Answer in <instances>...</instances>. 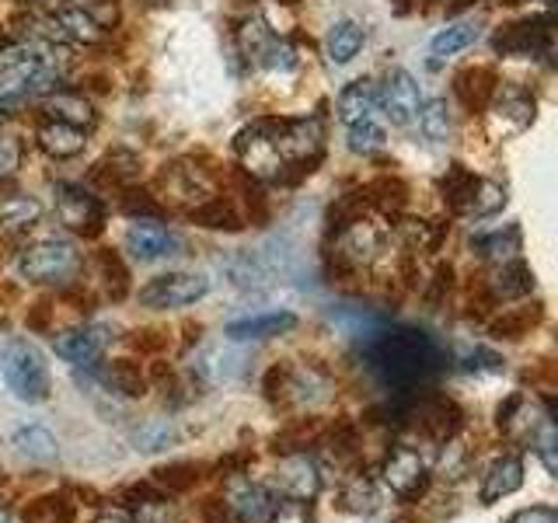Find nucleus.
<instances>
[{
	"label": "nucleus",
	"mask_w": 558,
	"mask_h": 523,
	"mask_svg": "<svg viewBox=\"0 0 558 523\" xmlns=\"http://www.w3.org/2000/svg\"><path fill=\"white\" fill-rule=\"evenodd\" d=\"M57 217L66 231L81 238H98L105 227V206L84 185H57Z\"/></svg>",
	"instance_id": "obj_8"
},
{
	"label": "nucleus",
	"mask_w": 558,
	"mask_h": 523,
	"mask_svg": "<svg viewBox=\"0 0 558 523\" xmlns=\"http://www.w3.org/2000/svg\"><path fill=\"white\" fill-rule=\"evenodd\" d=\"M74 8H81L84 14H92L105 32H109L116 25V17H119V4H116V0H77Z\"/></svg>",
	"instance_id": "obj_45"
},
{
	"label": "nucleus",
	"mask_w": 558,
	"mask_h": 523,
	"mask_svg": "<svg viewBox=\"0 0 558 523\" xmlns=\"http://www.w3.org/2000/svg\"><path fill=\"white\" fill-rule=\"evenodd\" d=\"M136 339H130L136 349H144V353H157V349L168 345V336L165 331H154V328H144V331H133Z\"/></svg>",
	"instance_id": "obj_50"
},
{
	"label": "nucleus",
	"mask_w": 558,
	"mask_h": 523,
	"mask_svg": "<svg viewBox=\"0 0 558 523\" xmlns=\"http://www.w3.org/2000/svg\"><path fill=\"white\" fill-rule=\"evenodd\" d=\"M405 192H409L405 182L395 179V174H384V179H377L371 188L363 192V196H374L384 209H395V214H398V209L405 206Z\"/></svg>",
	"instance_id": "obj_41"
},
{
	"label": "nucleus",
	"mask_w": 558,
	"mask_h": 523,
	"mask_svg": "<svg viewBox=\"0 0 558 523\" xmlns=\"http://www.w3.org/2000/svg\"><path fill=\"white\" fill-rule=\"evenodd\" d=\"M345 136H349V150L353 154H377L384 150V130L377 122H356V126H345Z\"/></svg>",
	"instance_id": "obj_40"
},
{
	"label": "nucleus",
	"mask_w": 558,
	"mask_h": 523,
	"mask_svg": "<svg viewBox=\"0 0 558 523\" xmlns=\"http://www.w3.org/2000/svg\"><path fill=\"white\" fill-rule=\"evenodd\" d=\"M496 87H499V81L488 66H468L464 74H458V81H453V92H458V98L468 105V109H488Z\"/></svg>",
	"instance_id": "obj_26"
},
{
	"label": "nucleus",
	"mask_w": 558,
	"mask_h": 523,
	"mask_svg": "<svg viewBox=\"0 0 558 523\" xmlns=\"http://www.w3.org/2000/svg\"><path fill=\"white\" fill-rule=\"evenodd\" d=\"M133 440H136V450H144V453H154V450H161L174 440V429L165 423V418H157V423H147V426H140L133 433Z\"/></svg>",
	"instance_id": "obj_43"
},
{
	"label": "nucleus",
	"mask_w": 558,
	"mask_h": 523,
	"mask_svg": "<svg viewBox=\"0 0 558 523\" xmlns=\"http://www.w3.org/2000/svg\"><path fill=\"white\" fill-rule=\"evenodd\" d=\"M322 418H296V423L283 426L272 436V450L276 453H307L311 447H322V436H325Z\"/></svg>",
	"instance_id": "obj_25"
},
{
	"label": "nucleus",
	"mask_w": 558,
	"mask_h": 523,
	"mask_svg": "<svg viewBox=\"0 0 558 523\" xmlns=\"http://www.w3.org/2000/svg\"><path fill=\"white\" fill-rule=\"evenodd\" d=\"M482 290L488 301H517L534 290V272L520 258L496 262V269L482 276Z\"/></svg>",
	"instance_id": "obj_16"
},
{
	"label": "nucleus",
	"mask_w": 558,
	"mask_h": 523,
	"mask_svg": "<svg viewBox=\"0 0 558 523\" xmlns=\"http://www.w3.org/2000/svg\"><path fill=\"white\" fill-rule=\"evenodd\" d=\"M377 98H380L384 115H388L395 126H412L418 109H423V92H418V84L409 70H401V66L388 70V77H384V87L377 92Z\"/></svg>",
	"instance_id": "obj_11"
},
{
	"label": "nucleus",
	"mask_w": 558,
	"mask_h": 523,
	"mask_svg": "<svg viewBox=\"0 0 558 523\" xmlns=\"http://www.w3.org/2000/svg\"><path fill=\"white\" fill-rule=\"evenodd\" d=\"M475 185H478V179L468 168H461V165H453L444 174L440 188H444V199H447V206L453 209V214H468V209H471V196H475Z\"/></svg>",
	"instance_id": "obj_35"
},
{
	"label": "nucleus",
	"mask_w": 558,
	"mask_h": 523,
	"mask_svg": "<svg viewBox=\"0 0 558 523\" xmlns=\"http://www.w3.org/2000/svg\"><path fill=\"white\" fill-rule=\"evenodd\" d=\"M189 217H192V223L209 227V231H241L238 209L231 203H223V199H206L199 206H192Z\"/></svg>",
	"instance_id": "obj_34"
},
{
	"label": "nucleus",
	"mask_w": 558,
	"mask_h": 523,
	"mask_svg": "<svg viewBox=\"0 0 558 523\" xmlns=\"http://www.w3.org/2000/svg\"><path fill=\"white\" fill-rule=\"evenodd\" d=\"M482 35V22L478 17H458V22L444 25L440 32L429 39V52L433 57H453V52H464L468 46H475Z\"/></svg>",
	"instance_id": "obj_24"
},
{
	"label": "nucleus",
	"mask_w": 558,
	"mask_h": 523,
	"mask_svg": "<svg viewBox=\"0 0 558 523\" xmlns=\"http://www.w3.org/2000/svg\"><path fill=\"white\" fill-rule=\"evenodd\" d=\"M541 318H545V307L541 304H520V307H502V314H496L493 321H488V331H493L496 339H523L531 336V328L541 325Z\"/></svg>",
	"instance_id": "obj_21"
},
{
	"label": "nucleus",
	"mask_w": 558,
	"mask_h": 523,
	"mask_svg": "<svg viewBox=\"0 0 558 523\" xmlns=\"http://www.w3.org/2000/svg\"><path fill=\"white\" fill-rule=\"evenodd\" d=\"M488 105H493V115L502 126V133H520L534 122V98L523 87H496Z\"/></svg>",
	"instance_id": "obj_17"
},
{
	"label": "nucleus",
	"mask_w": 558,
	"mask_h": 523,
	"mask_svg": "<svg viewBox=\"0 0 558 523\" xmlns=\"http://www.w3.org/2000/svg\"><path fill=\"white\" fill-rule=\"evenodd\" d=\"M0 374H4V384L11 388V394L17 401H28V405H39V401H46L52 391L46 356L25 339H11L4 349H0Z\"/></svg>",
	"instance_id": "obj_3"
},
{
	"label": "nucleus",
	"mask_w": 558,
	"mask_h": 523,
	"mask_svg": "<svg viewBox=\"0 0 558 523\" xmlns=\"http://www.w3.org/2000/svg\"><path fill=\"white\" fill-rule=\"evenodd\" d=\"M112 342L109 325H84L70 328L63 336H57V356L74 363V366H95L105 353V345Z\"/></svg>",
	"instance_id": "obj_14"
},
{
	"label": "nucleus",
	"mask_w": 558,
	"mask_h": 523,
	"mask_svg": "<svg viewBox=\"0 0 558 523\" xmlns=\"http://www.w3.org/2000/svg\"><path fill=\"white\" fill-rule=\"evenodd\" d=\"M502 203H506V192H502V185L478 179V185H475V196H471V209H468V217H488V214H496V209H502Z\"/></svg>",
	"instance_id": "obj_42"
},
{
	"label": "nucleus",
	"mask_w": 558,
	"mask_h": 523,
	"mask_svg": "<svg viewBox=\"0 0 558 523\" xmlns=\"http://www.w3.org/2000/svg\"><path fill=\"white\" fill-rule=\"evenodd\" d=\"M0 523H11V513L8 510H0Z\"/></svg>",
	"instance_id": "obj_54"
},
{
	"label": "nucleus",
	"mask_w": 558,
	"mask_h": 523,
	"mask_svg": "<svg viewBox=\"0 0 558 523\" xmlns=\"http://www.w3.org/2000/svg\"><path fill=\"white\" fill-rule=\"evenodd\" d=\"M57 25H60V35L63 42H77V46H95L105 39V28L95 22L92 14H84L81 8H63L57 14Z\"/></svg>",
	"instance_id": "obj_31"
},
{
	"label": "nucleus",
	"mask_w": 558,
	"mask_h": 523,
	"mask_svg": "<svg viewBox=\"0 0 558 523\" xmlns=\"http://www.w3.org/2000/svg\"><path fill=\"white\" fill-rule=\"evenodd\" d=\"M92 523H133V520H130V513H119V510H112V513H101V516H95Z\"/></svg>",
	"instance_id": "obj_53"
},
{
	"label": "nucleus",
	"mask_w": 558,
	"mask_h": 523,
	"mask_svg": "<svg viewBox=\"0 0 558 523\" xmlns=\"http://www.w3.org/2000/svg\"><path fill=\"white\" fill-rule=\"evenodd\" d=\"M122 209H126L130 217H136V220H144V217H150V220H157L161 217V206H157L144 188H126V196H122Z\"/></svg>",
	"instance_id": "obj_44"
},
{
	"label": "nucleus",
	"mask_w": 558,
	"mask_h": 523,
	"mask_svg": "<svg viewBox=\"0 0 558 523\" xmlns=\"http://www.w3.org/2000/svg\"><path fill=\"white\" fill-rule=\"evenodd\" d=\"M126 248L140 258V262H157V258H171L182 252V238L168 231L165 223H157L150 217L133 220L126 231Z\"/></svg>",
	"instance_id": "obj_13"
},
{
	"label": "nucleus",
	"mask_w": 558,
	"mask_h": 523,
	"mask_svg": "<svg viewBox=\"0 0 558 523\" xmlns=\"http://www.w3.org/2000/svg\"><path fill=\"white\" fill-rule=\"evenodd\" d=\"M506 523H558V513L551 510V506H531V510L513 513Z\"/></svg>",
	"instance_id": "obj_49"
},
{
	"label": "nucleus",
	"mask_w": 558,
	"mask_h": 523,
	"mask_svg": "<svg viewBox=\"0 0 558 523\" xmlns=\"http://www.w3.org/2000/svg\"><path fill=\"white\" fill-rule=\"evenodd\" d=\"M57 84V60L46 46L32 42H8L0 46V109L22 105L25 98L46 92Z\"/></svg>",
	"instance_id": "obj_2"
},
{
	"label": "nucleus",
	"mask_w": 558,
	"mask_h": 523,
	"mask_svg": "<svg viewBox=\"0 0 558 523\" xmlns=\"http://www.w3.org/2000/svg\"><path fill=\"white\" fill-rule=\"evenodd\" d=\"M363 42H366V32L356 22L342 17V22H336L325 35V57L336 66H342L349 60H356V52L363 49Z\"/></svg>",
	"instance_id": "obj_27"
},
{
	"label": "nucleus",
	"mask_w": 558,
	"mask_h": 523,
	"mask_svg": "<svg viewBox=\"0 0 558 523\" xmlns=\"http://www.w3.org/2000/svg\"><path fill=\"white\" fill-rule=\"evenodd\" d=\"M35 139H39V147L49 157H57V161H63V157H77L87 147L84 130L66 126V122H57V119H46L39 126V133H35Z\"/></svg>",
	"instance_id": "obj_19"
},
{
	"label": "nucleus",
	"mask_w": 558,
	"mask_h": 523,
	"mask_svg": "<svg viewBox=\"0 0 558 523\" xmlns=\"http://www.w3.org/2000/svg\"><path fill=\"white\" fill-rule=\"evenodd\" d=\"M296 328V318L290 311H272V314H255V318L231 321L227 325V339L234 342H248V339H272L283 336V331Z\"/></svg>",
	"instance_id": "obj_20"
},
{
	"label": "nucleus",
	"mask_w": 558,
	"mask_h": 523,
	"mask_svg": "<svg viewBox=\"0 0 558 523\" xmlns=\"http://www.w3.org/2000/svg\"><path fill=\"white\" fill-rule=\"evenodd\" d=\"M49 314H52V307H49V301H39L32 311H28V328H35V331H46L49 328Z\"/></svg>",
	"instance_id": "obj_52"
},
{
	"label": "nucleus",
	"mask_w": 558,
	"mask_h": 523,
	"mask_svg": "<svg viewBox=\"0 0 558 523\" xmlns=\"http://www.w3.org/2000/svg\"><path fill=\"white\" fill-rule=\"evenodd\" d=\"M252 461H255V453L252 450H234V453H227V458H220L217 461V471H223V475H244V471L252 467Z\"/></svg>",
	"instance_id": "obj_48"
},
{
	"label": "nucleus",
	"mask_w": 558,
	"mask_h": 523,
	"mask_svg": "<svg viewBox=\"0 0 558 523\" xmlns=\"http://www.w3.org/2000/svg\"><path fill=\"white\" fill-rule=\"evenodd\" d=\"M122 499H126V502L133 506V510H144V506L161 502V499H168V496H165L154 482H136V485H130V488H122Z\"/></svg>",
	"instance_id": "obj_46"
},
{
	"label": "nucleus",
	"mask_w": 558,
	"mask_h": 523,
	"mask_svg": "<svg viewBox=\"0 0 558 523\" xmlns=\"http://www.w3.org/2000/svg\"><path fill=\"white\" fill-rule=\"evenodd\" d=\"M46 115L49 119H57V122H66V126H77V130H92L95 126V109H92V101H87L84 95L77 92H60V95H49L46 98Z\"/></svg>",
	"instance_id": "obj_22"
},
{
	"label": "nucleus",
	"mask_w": 558,
	"mask_h": 523,
	"mask_svg": "<svg viewBox=\"0 0 558 523\" xmlns=\"http://www.w3.org/2000/svg\"><path fill=\"white\" fill-rule=\"evenodd\" d=\"M471 248H475L482 258L510 262V258H517V252H520V227H506V234H502V231L485 234V238H478V241H471Z\"/></svg>",
	"instance_id": "obj_38"
},
{
	"label": "nucleus",
	"mask_w": 558,
	"mask_h": 523,
	"mask_svg": "<svg viewBox=\"0 0 558 523\" xmlns=\"http://www.w3.org/2000/svg\"><path fill=\"white\" fill-rule=\"evenodd\" d=\"M25 523H74V502L66 496H43L32 499L22 513Z\"/></svg>",
	"instance_id": "obj_37"
},
{
	"label": "nucleus",
	"mask_w": 558,
	"mask_h": 523,
	"mask_svg": "<svg viewBox=\"0 0 558 523\" xmlns=\"http://www.w3.org/2000/svg\"><path fill=\"white\" fill-rule=\"evenodd\" d=\"M384 241H388V234H384V227L371 223V220H353L349 227H342L339 231V241H336V262L349 272V269H363L371 266V262L384 252Z\"/></svg>",
	"instance_id": "obj_9"
},
{
	"label": "nucleus",
	"mask_w": 558,
	"mask_h": 523,
	"mask_svg": "<svg viewBox=\"0 0 558 523\" xmlns=\"http://www.w3.org/2000/svg\"><path fill=\"white\" fill-rule=\"evenodd\" d=\"M199 520H203V523H231V513H227L223 499H206V502L199 506Z\"/></svg>",
	"instance_id": "obj_51"
},
{
	"label": "nucleus",
	"mask_w": 558,
	"mask_h": 523,
	"mask_svg": "<svg viewBox=\"0 0 558 523\" xmlns=\"http://www.w3.org/2000/svg\"><path fill=\"white\" fill-rule=\"evenodd\" d=\"M412 398H405L398 405V418L405 426L418 429L433 443H453V436L464 426V412L458 409V401L447 394H418L409 391Z\"/></svg>",
	"instance_id": "obj_4"
},
{
	"label": "nucleus",
	"mask_w": 558,
	"mask_h": 523,
	"mask_svg": "<svg viewBox=\"0 0 558 523\" xmlns=\"http://www.w3.org/2000/svg\"><path fill=\"white\" fill-rule=\"evenodd\" d=\"M342 506L345 510H353V513H371V510H377V488H374V482L371 478H363V475H356L353 482H349L345 488H342Z\"/></svg>",
	"instance_id": "obj_39"
},
{
	"label": "nucleus",
	"mask_w": 558,
	"mask_h": 523,
	"mask_svg": "<svg viewBox=\"0 0 558 523\" xmlns=\"http://www.w3.org/2000/svg\"><path fill=\"white\" fill-rule=\"evenodd\" d=\"M199 478H203V464L196 461H168L161 467H154V475H150V482L161 488L165 496H185L199 485Z\"/></svg>",
	"instance_id": "obj_28"
},
{
	"label": "nucleus",
	"mask_w": 558,
	"mask_h": 523,
	"mask_svg": "<svg viewBox=\"0 0 558 523\" xmlns=\"http://www.w3.org/2000/svg\"><path fill=\"white\" fill-rule=\"evenodd\" d=\"M92 269H95L98 283L105 287V293H109L112 301H122V296L130 293V272H126V266H122V258L116 252L92 255Z\"/></svg>",
	"instance_id": "obj_32"
},
{
	"label": "nucleus",
	"mask_w": 558,
	"mask_h": 523,
	"mask_svg": "<svg viewBox=\"0 0 558 523\" xmlns=\"http://www.w3.org/2000/svg\"><path fill=\"white\" fill-rule=\"evenodd\" d=\"M380 478L398 499L418 502L426 496V488H429V467H426L423 458H418V450L391 447L388 458H384V464H380Z\"/></svg>",
	"instance_id": "obj_7"
},
{
	"label": "nucleus",
	"mask_w": 558,
	"mask_h": 523,
	"mask_svg": "<svg viewBox=\"0 0 558 523\" xmlns=\"http://www.w3.org/2000/svg\"><path fill=\"white\" fill-rule=\"evenodd\" d=\"M366 360H371V370L388 384V388L409 394V391H418V384L440 370L444 353L426 331L388 328V331H374L371 345H366Z\"/></svg>",
	"instance_id": "obj_1"
},
{
	"label": "nucleus",
	"mask_w": 558,
	"mask_h": 523,
	"mask_svg": "<svg viewBox=\"0 0 558 523\" xmlns=\"http://www.w3.org/2000/svg\"><path fill=\"white\" fill-rule=\"evenodd\" d=\"M14 450L35 464H52L60 453V443L46 426H25V429L14 433Z\"/></svg>",
	"instance_id": "obj_30"
},
{
	"label": "nucleus",
	"mask_w": 558,
	"mask_h": 523,
	"mask_svg": "<svg viewBox=\"0 0 558 523\" xmlns=\"http://www.w3.org/2000/svg\"><path fill=\"white\" fill-rule=\"evenodd\" d=\"M17 165H22V144L14 136H0V182L11 179Z\"/></svg>",
	"instance_id": "obj_47"
},
{
	"label": "nucleus",
	"mask_w": 558,
	"mask_h": 523,
	"mask_svg": "<svg viewBox=\"0 0 558 523\" xmlns=\"http://www.w3.org/2000/svg\"><path fill=\"white\" fill-rule=\"evenodd\" d=\"M81 269V255L70 241H35L17 255V272H22L28 283H66L70 276Z\"/></svg>",
	"instance_id": "obj_5"
},
{
	"label": "nucleus",
	"mask_w": 558,
	"mask_h": 523,
	"mask_svg": "<svg viewBox=\"0 0 558 523\" xmlns=\"http://www.w3.org/2000/svg\"><path fill=\"white\" fill-rule=\"evenodd\" d=\"M231 523H276L279 516V499L269 488L252 485V482H234L223 496Z\"/></svg>",
	"instance_id": "obj_12"
},
{
	"label": "nucleus",
	"mask_w": 558,
	"mask_h": 523,
	"mask_svg": "<svg viewBox=\"0 0 558 523\" xmlns=\"http://www.w3.org/2000/svg\"><path fill=\"white\" fill-rule=\"evenodd\" d=\"M272 485L290 502H314L322 492V471L307 453H283L272 471Z\"/></svg>",
	"instance_id": "obj_10"
},
{
	"label": "nucleus",
	"mask_w": 558,
	"mask_h": 523,
	"mask_svg": "<svg viewBox=\"0 0 558 523\" xmlns=\"http://www.w3.org/2000/svg\"><path fill=\"white\" fill-rule=\"evenodd\" d=\"M418 130L429 139V144H447L450 133H453V122H450V109L444 98H433L418 109Z\"/></svg>",
	"instance_id": "obj_36"
},
{
	"label": "nucleus",
	"mask_w": 558,
	"mask_h": 523,
	"mask_svg": "<svg viewBox=\"0 0 558 523\" xmlns=\"http://www.w3.org/2000/svg\"><path fill=\"white\" fill-rule=\"evenodd\" d=\"M496 52L502 57H527V52H537V49H551V22L548 17H527V22L520 25H506L496 32L493 39Z\"/></svg>",
	"instance_id": "obj_15"
},
{
	"label": "nucleus",
	"mask_w": 558,
	"mask_h": 523,
	"mask_svg": "<svg viewBox=\"0 0 558 523\" xmlns=\"http://www.w3.org/2000/svg\"><path fill=\"white\" fill-rule=\"evenodd\" d=\"M523 485V461L520 458H499L482 478V502H496L502 496H513Z\"/></svg>",
	"instance_id": "obj_23"
},
{
	"label": "nucleus",
	"mask_w": 558,
	"mask_h": 523,
	"mask_svg": "<svg viewBox=\"0 0 558 523\" xmlns=\"http://www.w3.org/2000/svg\"><path fill=\"white\" fill-rule=\"evenodd\" d=\"M43 217V206L32 196H4L0 199V231H28V227Z\"/></svg>",
	"instance_id": "obj_33"
},
{
	"label": "nucleus",
	"mask_w": 558,
	"mask_h": 523,
	"mask_svg": "<svg viewBox=\"0 0 558 523\" xmlns=\"http://www.w3.org/2000/svg\"><path fill=\"white\" fill-rule=\"evenodd\" d=\"M380 109L377 98V84L374 81H353L349 87H342L339 95V119L345 126H356V122H371Z\"/></svg>",
	"instance_id": "obj_18"
},
{
	"label": "nucleus",
	"mask_w": 558,
	"mask_h": 523,
	"mask_svg": "<svg viewBox=\"0 0 558 523\" xmlns=\"http://www.w3.org/2000/svg\"><path fill=\"white\" fill-rule=\"evenodd\" d=\"M209 293V279L196 272H168L150 279L147 287H140V304L150 311H174L203 301Z\"/></svg>",
	"instance_id": "obj_6"
},
{
	"label": "nucleus",
	"mask_w": 558,
	"mask_h": 523,
	"mask_svg": "<svg viewBox=\"0 0 558 523\" xmlns=\"http://www.w3.org/2000/svg\"><path fill=\"white\" fill-rule=\"evenodd\" d=\"M101 377L122 398H144L150 388V377L140 370V363H133V360H112L109 366H105Z\"/></svg>",
	"instance_id": "obj_29"
}]
</instances>
